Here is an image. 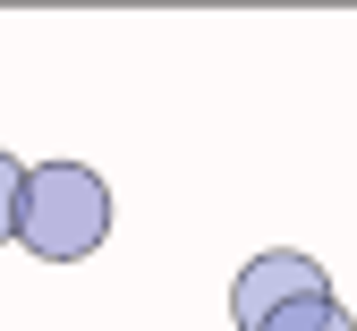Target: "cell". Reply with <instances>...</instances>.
<instances>
[{
  "label": "cell",
  "mask_w": 357,
  "mask_h": 331,
  "mask_svg": "<svg viewBox=\"0 0 357 331\" xmlns=\"http://www.w3.org/2000/svg\"><path fill=\"white\" fill-rule=\"evenodd\" d=\"M17 238L43 263H85L111 238V187H102V170H85V162H34L26 170Z\"/></svg>",
  "instance_id": "6da1fadb"
},
{
  "label": "cell",
  "mask_w": 357,
  "mask_h": 331,
  "mask_svg": "<svg viewBox=\"0 0 357 331\" xmlns=\"http://www.w3.org/2000/svg\"><path fill=\"white\" fill-rule=\"evenodd\" d=\"M306 298H332L324 263L298 255V247H264V255L230 280V323H238V331H264L273 314H289V306H306Z\"/></svg>",
  "instance_id": "7a4b0ae2"
},
{
  "label": "cell",
  "mask_w": 357,
  "mask_h": 331,
  "mask_svg": "<svg viewBox=\"0 0 357 331\" xmlns=\"http://www.w3.org/2000/svg\"><path fill=\"white\" fill-rule=\"evenodd\" d=\"M264 331H357V323H349V306H340V298H306V306L273 314Z\"/></svg>",
  "instance_id": "3957f363"
},
{
  "label": "cell",
  "mask_w": 357,
  "mask_h": 331,
  "mask_svg": "<svg viewBox=\"0 0 357 331\" xmlns=\"http://www.w3.org/2000/svg\"><path fill=\"white\" fill-rule=\"evenodd\" d=\"M17 213H26V162L0 153V247L17 238Z\"/></svg>",
  "instance_id": "277c9868"
}]
</instances>
